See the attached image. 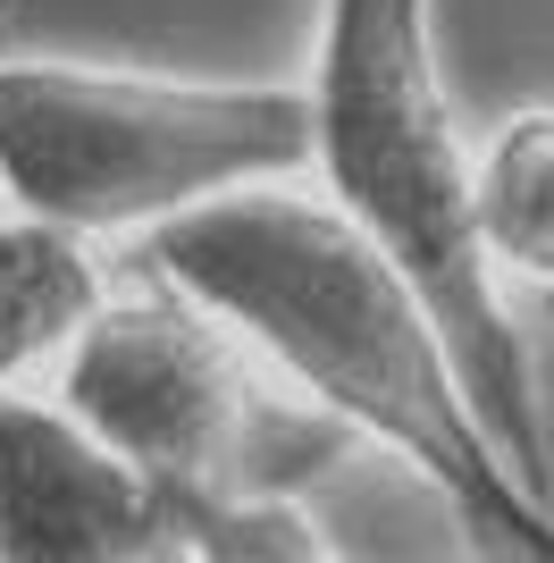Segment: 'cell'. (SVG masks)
Wrapping results in <instances>:
<instances>
[{
    "label": "cell",
    "instance_id": "cell-7",
    "mask_svg": "<svg viewBox=\"0 0 554 563\" xmlns=\"http://www.w3.org/2000/svg\"><path fill=\"white\" fill-rule=\"evenodd\" d=\"M110 269H118V253L85 244V235H59L43 219L0 211V396L34 387L51 371L68 329L101 303Z\"/></svg>",
    "mask_w": 554,
    "mask_h": 563
},
{
    "label": "cell",
    "instance_id": "cell-4",
    "mask_svg": "<svg viewBox=\"0 0 554 563\" xmlns=\"http://www.w3.org/2000/svg\"><path fill=\"white\" fill-rule=\"evenodd\" d=\"M34 387L118 463L202 505H277L353 454L345 429L286 396L219 311L126 253Z\"/></svg>",
    "mask_w": 554,
    "mask_h": 563
},
{
    "label": "cell",
    "instance_id": "cell-2",
    "mask_svg": "<svg viewBox=\"0 0 554 563\" xmlns=\"http://www.w3.org/2000/svg\"><path fill=\"white\" fill-rule=\"evenodd\" d=\"M302 186H320L420 286L496 454L554 505L546 387L470 235V126L437 59V0H328L302 76Z\"/></svg>",
    "mask_w": 554,
    "mask_h": 563
},
{
    "label": "cell",
    "instance_id": "cell-6",
    "mask_svg": "<svg viewBox=\"0 0 554 563\" xmlns=\"http://www.w3.org/2000/svg\"><path fill=\"white\" fill-rule=\"evenodd\" d=\"M470 235L505 295L554 303V101H521L470 135Z\"/></svg>",
    "mask_w": 554,
    "mask_h": 563
},
{
    "label": "cell",
    "instance_id": "cell-5",
    "mask_svg": "<svg viewBox=\"0 0 554 563\" xmlns=\"http://www.w3.org/2000/svg\"><path fill=\"white\" fill-rule=\"evenodd\" d=\"M336 547L302 496L202 505L59 412L43 387L0 396V563H320Z\"/></svg>",
    "mask_w": 554,
    "mask_h": 563
},
{
    "label": "cell",
    "instance_id": "cell-1",
    "mask_svg": "<svg viewBox=\"0 0 554 563\" xmlns=\"http://www.w3.org/2000/svg\"><path fill=\"white\" fill-rule=\"evenodd\" d=\"M152 278L219 311L261 371L353 446H378L445 496L479 547L554 555V505L512 479L454 371L437 311L320 186L261 177L126 244Z\"/></svg>",
    "mask_w": 554,
    "mask_h": 563
},
{
    "label": "cell",
    "instance_id": "cell-3",
    "mask_svg": "<svg viewBox=\"0 0 554 563\" xmlns=\"http://www.w3.org/2000/svg\"><path fill=\"white\" fill-rule=\"evenodd\" d=\"M302 76H143L85 59H0V211L126 253L210 194L302 177Z\"/></svg>",
    "mask_w": 554,
    "mask_h": 563
}]
</instances>
